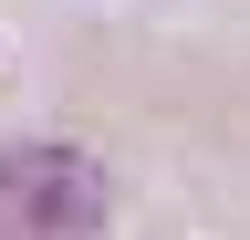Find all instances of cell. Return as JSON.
<instances>
[{"mask_svg": "<svg viewBox=\"0 0 250 240\" xmlns=\"http://www.w3.org/2000/svg\"><path fill=\"white\" fill-rule=\"evenodd\" d=\"M0 240H104V167L83 146H0Z\"/></svg>", "mask_w": 250, "mask_h": 240, "instance_id": "obj_1", "label": "cell"}]
</instances>
